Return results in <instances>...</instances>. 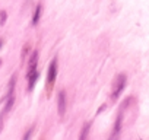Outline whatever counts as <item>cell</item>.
I'll use <instances>...</instances> for the list:
<instances>
[{
  "label": "cell",
  "mask_w": 149,
  "mask_h": 140,
  "mask_svg": "<svg viewBox=\"0 0 149 140\" xmlns=\"http://www.w3.org/2000/svg\"><path fill=\"white\" fill-rule=\"evenodd\" d=\"M6 19H8V12L6 10H0V26H3L6 24Z\"/></svg>",
  "instance_id": "30bf717a"
},
{
  "label": "cell",
  "mask_w": 149,
  "mask_h": 140,
  "mask_svg": "<svg viewBox=\"0 0 149 140\" xmlns=\"http://www.w3.org/2000/svg\"><path fill=\"white\" fill-rule=\"evenodd\" d=\"M38 78H40L38 70H37L35 73H32L31 76H28V78H26V79H28V91H29V92H32V91H34V86H35V83H37Z\"/></svg>",
  "instance_id": "ba28073f"
},
{
  "label": "cell",
  "mask_w": 149,
  "mask_h": 140,
  "mask_svg": "<svg viewBox=\"0 0 149 140\" xmlns=\"http://www.w3.org/2000/svg\"><path fill=\"white\" fill-rule=\"evenodd\" d=\"M0 66H2V60H0Z\"/></svg>",
  "instance_id": "9a60e30c"
},
{
  "label": "cell",
  "mask_w": 149,
  "mask_h": 140,
  "mask_svg": "<svg viewBox=\"0 0 149 140\" xmlns=\"http://www.w3.org/2000/svg\"><path fill=\"white\" fill-rule=\"evenodd\" d=\"M66 108H67L66 92H64V91H60V92H58V96H57V112H58V117H60V118L64 117V114H66Z\"/></svg>",
  "instance_id": "277c9868"
},
{
  "label": "cell",
  "mask_w": 149,
  "mask_h": 140,
  "mask_svg": "<svg viewBox=\"0 0 149 140\" xmlns=\"http://www.w3.org/2000/svg\"><path fill=\"white\" fill-rule=\"evenodd\" d=\"M3 42H5V41H3L2 38H0V48H2V47H3Z\"/></svg>",
  "instance_id": "5bb4252c"
},
{
  "label": "cell",
  "mask_w": 149,
  "mask_h": 140,
  "mask_svg": "<svg viewBox=\"0 0 149 140\" xmlns=\"http://www.w3.org/2000/svg\"><path fill=\"white\" fill-rule=\"evenodd\" d=\"M57 73H58V64H57V58H53L50 66H48V70H47V82H45V88H47V92L50 94L53 91V86L56 83V79H57Z\"/></svg>",
  "instance_id": "6da1fadb"
},
{
  "label": "cell",
  "mask_w": 149,
  "mask_h": 140,
  "mask_svg": "<svg viewBox=\"0 0 149 140\" xmlns=\"http://www.w3.org/2000/svg\"><path fill=\"white\" fill-rule=\"evenodd\" d=\"M3 128V117H0V131Z\"/></svg>",
  "instance_id": "4fadbf2b"
},
{
  "label": "cell",
  "mask_w": 149,
  "mask_h": 140,
  "mask_svg": "<svg viewBox=\"0 0 149 140\" xmlns=\"http://www.w3.org/2000/svg\"><path fill=\"white\" fill-rule=\"evenodd\" d=\"M126 83H127V78L126 75L120 73L114 78V82H113V89H111V98L113 101H117V98L121 95V92L124 91L126 88Z\"/></svg>",
  "instance_id": "7a4b0ae2"
},
{
  "label": "cell",
  "mask_w": 149,
  "mask_h": 140,
  "mask_svg": "<svg viewBox=\"0 0 149 140\" xmlns=\"http://www.w3.org/2000/svg\"><path fill=\"white\" fill-rule=\"evenodd\" d=\"M41 13H42V5L38 3V5L35 6V10H34V13H32V19H31V25H32V26H37V25H38L40 18H41Z\"/></svg>",
  "instance_id": "52a82bcc"
},
{
  "label": "cell",
  "mask_w": 149,
  "mask_h": 140,
  "mask_svg": "<svg viewBox=\"0 0 149 140\" xmlns=\"http://www.w3.org/2000/svg\"><path fill=\"white\" fill-rule=\"evenodd\" d=\"M38 57H40V53L35 50V51H32V54H31V57H29V60H28V70H26V78L28 76H31L32 73H35L37 72V66H38Z\"/></svg>",
  "instance_id": "5b68a950"
},
{
  "label": "cell",
  "mask_w": 149,
  "mask_h": 140,
  "mask_svg": "<svg viewBox=\"0 0 149 140\" xmlns=\"http://www.w3.org/2000/svg\"><path fill=\"white\" fill-rule=\"evenodd\" d=\"M91 125H92V121H88L85 125H84V128H82V133H81V139H86L88 137V134H89V128H91Z\"/></svg>",
  "instance_id": "9c48e42d"
},
{
  "label": "cell",
  "mask_w": 149,
  "mask_h": 140,
  "mask_svg": "<svg viewBox=\"0 0 149 140\" xmlns=\"http://www.w3.org/2000/svg\"><path fill=\"white\" fill-rule=\"evenodd\" d=\"M28 53H29V44H25V45L22 47V53H21V58H22V61L26 58Z\"/></svg>",
  "instance_id": "8fae6325"
},
{
  "label": "cell",
  "mask_w": 149,
  "mask_h": 140,
  "mask_svg": "<svg viewBox=\"0 0 149 140\" xmlns=\"http://www.w3.org/2000/svg\"><path fill=\"white\" fill-rule=\"evenodd\" d=\"M121 124H123V110H120V112H118V115H117V120H116V123H114V128H113V134H111L113 139H116V137L120 134Z\"/></svg>",
  "instance_id": "8992f818"
},
{
  "label": "cell",
  "mask_w": 149,
  "mask_h": 140,
  "mask_svg": "<svg viewBox=\"0 0 149 140\" xmlns=\"http://www.w3.org/2000/svg\"><path fill=\"white\" fill-rule=\"evenodd\" d=\"M15 86H16V75L12 76L10 82H9V89H8V95H6V105H5V112H9L15 104Z\"/></svg>",
  "instance_id": "3957f363"
},
{
  "label": "cell",
  "mask_w": 149,
  "mask_h": 140,
  "mask_svg": "<svg viewBox=\"0 0 149 140\" xmlns=\"http://www.w3.org/2000/svg\"><path fill=\"white\" fill-rule=\"evenodd\" d=\"M32 130H34V127H31V128H29V130H28V133H26V134H25V136H24V139H28V137H29V136H31V133H32Z\"/></svg>",
  "instance_id": "7c38bea8"
}]
</instances>
